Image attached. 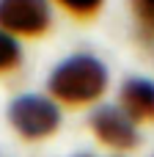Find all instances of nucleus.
Segmentation results:
<instances>
[{
	"instance_id": "nucleus-7",
	"label": "nucleus",
	"mask_w": 154,
	"mask_h": 157,
	"mask_svg": "<svg viewBox=\"0 0 154 157\" xmlns=\"http://www.w3.org/2000/svg\"><path fill=\"white\" fill-rule=\"evenodd\" d=\"M66 11H72L74 17H94L105 0H58Z\"/></svg>"
},
{
	"instance_id": "nucleus-1",
	"label": "nucleus",
	"mask_w": 154,
	"mask_h": 157,
	"mask_svg": "<svg viewBox=\"0 0 154 157\" xmlns=\"http://www.w3.org/2000/svg\"><path fill=\"white\" fill-rule=\"evenodd\" d=\"M47 88L63 105H88L105 94L107 69L94 55H72L52 69Z\"/></svg>"
},
{
	"instance_id": "nucleus-6",
	"label": "nucleus",
	"mask_w": 154,
	"mask_h": 157,
	"mask_svg": "<svg viewBox=\"0 0 154 157\" xmlns=\"http://www.w3.org/2000/svg\"><path fill=\"white\" fill-rule=\"evenodd\" d=\"M19 58H22V47H19L17 36H11L0 28V72L14 69L19 63Z\"/></svg>"
},
{
	"instance_id": "nucleus-2",
	"label": "nucleus",
	"mask_w": 154,
	"mask_h": 157,
	"mask_svg": "<svg viewBox=\"0 0 154 157\" xmlns=\"http://www.w3.org/2000/svg\"><path fill=\"white\" fill-rule=\"evenodd\" d=\"M8 121L22 138L39 141L58 130L61 110L52 99H47L41 94H22L8 105Z\"/></svg>"
},
{
	"instance_id": "nucleus-10",
	"label": "nucleus",
	"mask_w": 154,
	"mask_h": 157,
	"mask_svg": "<svg viewBox=\"0 0 154 157\" xmlns=\"http://www.w3.org/2000/svg\"><path fill=\"white\" fill-rule=\"evenodd\" d=\"M0 157H6V155H3V152H0Z\"/></svg>"
},
{
	"instance_id": "nucleus-5",
	"label": "nucleus",
	"mask_w": 154,
	"mask_h": 157,
	"mask_svg": "<svg viewBox=\"0 0 154 157\" xmlns=\"http://www.w3.org/2000/svg\"><path fill=\"white\" fill-rule=\"evenodd\" d=\"M121 110L132 121H154V80L130 77L121 86Z\"/></svg>"
},
{
	"instance_id": "nucleus-4",
	"label": "nucleus",
	"mask_w": 154,
	"mask_h": 157,
	"mask_svg": "<svg viewBox=\"0 0 154 157\" xmlns=\"http://www.w3.org/2000/svg\"><path fill=\"white\" fill-rule=\"evenodd\" d=\"M91 130L94 135L116 149V152H130L138 146V130H135V121L116 105H102L91 113Z\"/></svg>"
},
{
	"instance_id": "nucleus-3",
	"label": "nucleus",
	"mask_w": 154,
	"mask_h": 157,
	"mask_svg": "<svg viewBox=\"0 0 154 157\" xmlns=\"http://www.w3.org/2000/svg\"><path fill=\"white\" fill-rule=\"evenodd\" d=\"M50 22L47 0H0V28L11 36H41Z\"/></svg>"
},
{
	"instance_id": "nucleus-8",
	"label": "nucleus",
	"mask_w": 154,
	"mask_h": 157,
	"mask_svg": "<svg viewBox=\"0 0 154 157\" xmlns=\"http://www.w3.org/2000/svg\"><path fill=\"white\" fill-rule=\"evenodd\" d=\"M132 8H135L138 19L154 30V0H132Z\"/></svg>"
},
{
	"instance_id": "nucleus-9",
	"label": "nucleus",
	"mask_w": 154,
	"mask_h": 157,
	"mask_svg": "<svg viewBox=\"0 0 154 157\" xmlns=\"http://www.w3.org/2000/svg\"><path fill=\"white\" fill-rule=\"evenodd\" d=\"M77 157H91V155H77Z\"/></svg>"
}]
</instances>
